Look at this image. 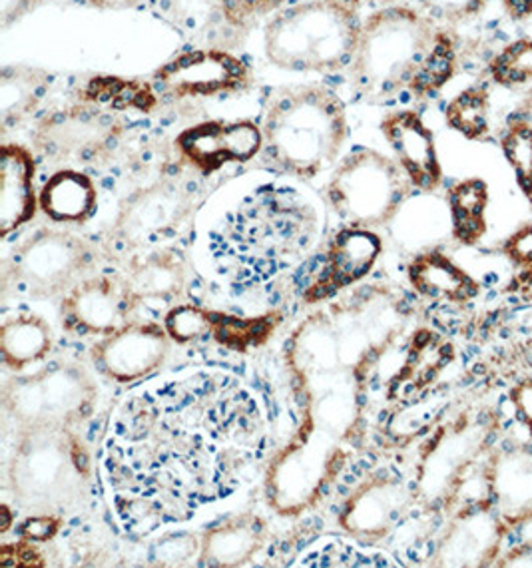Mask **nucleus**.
I'll use <instances>...</instances> for the list:
<instances>
[{"instance_id": "1", "label": "nucleus", "mask_w": 532, "mask_h": 568, "mask_svg": "<svg viewBox=\"0 0 532 568\" xmlns=\"http://www.w3.org/2000/svg\"><path fill=\"white\" fill-rule=\"evenodd\" d=\"M259 403L222 372L184 373L130 395L110 423L104 473L122 527L152 535L226 499L266 452Z\"/></svg>"}, {"instance_id": "2", "label": "nucleus", "mask_w": 532, "mask_h": 568, "mask_svg": "<svg viewBox=\"0 0 532 568\" xmlns=\"http://www.w3.org/2000/svg\"><path fill=\"white\" fill-rule=\"evenodd\" d=\"M459 69V40L451 27L423 10L389 4L364 20L355 59L347 72L349 89L369 104L399 97L431 100Z\"/></svg>"}, {"instance_id": "3", "label": "nucleus", "mask_w": 532, "mask_h": 568, "mask_svg": "<svg viewBox=\"0 0 532 568\" xmlns=\"http://www.w3.org/2000/svg\"><path fill=\"white\" fill-rule=\"evenodd\" d=\"M321 220L296 187L264 184L239 200L209 235L216 272L237 290L266 284L314 247Z\"/></svg>"}, {"instance_id": "4", "label": "nucleus", "mask_w": 532, "mask_h": 568, "mask_svg": "<svg viewBox=\"0 0 532 568\" xmlns=\"http://www.w3.org/2000/svg\"><path fill=\"white\" fill-rule=\"evenodd\" d=\"M262 154L284 174L314 180L336 166L349 138L344 100L324 84H294L267 94Z\"/></svg>"}, {"instance_id": "5", "label": "nucleus", "mask_w": 532, "mask_h": 568, "mask_svg": "<svg viewBox=\"0 0 532 568\" xmlns=\"http://www.w3.org/2000/svg\"><path fill=\"white\" fill-rule=\"evenodd\" d=\"M364 19L347 0H299L274 12L264 54L274 69L336 74L354 62Z\"/></svg>"}, {"instance_id": "6", "label": "nucleus", "mask_w": 532, "mask_h": 568, "mask_svg": "<svg viewBox=\"0 0 532 568\" xmlns=\"http://www.w3.org/2000/svg\"><path fill=\"white\" fill-rule=\"evenodd\" d=\"M90 459L70 429H22L10 460V489L37 510H60L82 493Z\"/></svg>"}, {"instance_id": "7", "label": "nucleus", "mask_w": 532, "mask_h": 568, "mask_svg": "<svg viewBox=\"0 0 532 568\" xmlns=\"http://www.w3.org/2000/svg\"><path fill=\"white\" fill-rule=\"evenodd\" d=\"M413 190L397 160L374 148L357 146L337 162L326 197L347 226L374 230L391 224Z\"/></svg>"}, {"instance_id": "8", "label": "nucleus", "mask_w": 532, "mask_h": 568, "mask_svg": "<svg viewBox=\"0 0 532 568\" xmlns=\"http://www.w3.org/2000/svg\"><path fill=\"white\" fill-rule=\"evenodd\" d=\"M190 170L184 162L166 166L150 184L124 197L112 226L114 242L130 252H140L184 234L206 196Z\"/></svg>"}, {"instance_id": "9", "label": "nucleus", "mask_w": 532, "mask_h": 568, "mask_svg": "<svg viewBox=\"0 0 532 568\" xmlns=\"http://www.w3.org/2000/svg\"><path fill=\"white\" fill-rule=\"evenodd\" d=\"M341 439L304 419L291 442L276 453L266 475L269 507L297 517L314 509L347 463Z\"/></svg>"}, {"instance_id": "10", "label": "nucleus", "mask_w": 532, "mask_h": 568, "mask_svg": "<svg viewBox=\"0 0 532 568\" xmlns=\"http://www.w3.org/2000/svg\"><path fill=\"white\" fill-rule=\"evenodd\" d=\"M129 122L119 112L76 100L40 118L32 146L54 166L106 168L129 144Z\"/></svg>"}, {"instance_id": "11", "label": "nucleus", "mask_w": 532, "mask_h": 568, "mask_svg": "<svg viewBox=\"0 0 532 568\" xmlns=\"http://www.w3.org/2000/svg\"><path fill=\"white\" fill-rule=\"evenodd\" d=\"M96 403V385L79 365L54 363L4 385V412L22 429H72Z\"/></svg>"}, {"instance_id": "12", "label": "nucleus", "mask_w": 532, "mask_h": 568, "mask_svg": "<svg viewBox=\"0 0 532 568\" xmlns=\"http://www.w3.org/2000/svg\"><path fill=\"white\" fill-rule=\"evenodd\" d=\"M94 252L82 237L62 230H39L17 247L10 274L20 294L32 300L66 295L89 277Z\"/></svg>"}, {"instance_id": "13", "label": "nucleus", "mask_w": 532, "mask_h": 568, "mask_svg": "<svg viewBox=\"0 0 532 568\" xmlns=\"http://www.w3.org/2000/svg\"><path fill=\"white\" fill-rule=\"evenodd\" d=\"M152 84L160 97L174 102L227 99L254 84V69L224 47H194L154 70Z\"/></svg>"}, {"instance_id": "14", "label": "nucleus", "mask_w": 532, "mask_h": 568, "mask_svg": "<svg viewBox=\"0 0 532 568\" xmlns=\"http://www.w3.org/2000/svg\"><path fill=\"white\" fill-rule=\"evenodd\" d=\"M417 489L393 467H379L354 480L337 510L339 527L364 545L391 539L407 519Z\"/></svg>"}, {"instance_id": "15", "label": "nucleus", "mask_w": 532, "mask_h": 568, "mask_svg": "<svg viewBox=\"0 0 532 568\" xmlns=\"http://www.w3.org/2000/svg\"><path fill=\"white\" fill-rule=\"evenodd\" d=\"M174 148L196 174L212 176L222 168L247 164L262 154L264 132L254 120H207L182 130Z\"/></svg>"}, {"instance_id": "16", "label": "nucleus", "mask_w": 532, "mask_h": 568, "mask_svg": "<svg viewBox=\"0 0 532 568\" xmlns=\"http://www.w3.org/2000/svg\"><path fill=\"white\" fill-rule=\"evenodd\" d=\"M166 327L154 322H126L112 334L102 335L92 347V362L104 377L120 385L149 379L170 353Z\"/></svg>"}, {"instance_id": "17", "label": "nucleus", "mask_w": 532, "mask_h": 568, "mask_svg": "<svg viewBox=\"0 0 532 568\" xmlns=\"http://www.w3.org/2000/svg\"><path fill=\"white\" fill-rule=\"evenodd\" d=\"M511 529L493 505L461 510L451 517L437 542L433 565L439 567H493L499 565L504 539Z\"/></svg>"}, {"instance_id": "18", "label": "nucleus", "mask_w": 532, "mask_h": 568, "mask_svg": "<svg viewBox=\"0 0 532 568\" xmlns=\"http://www.w3.org/2000/svg\"><path fill=\"white\" fill-rule=\"evenodd\" d=\"M383 244L379 235L367 227L347 226L339 230L319 265V272L304 294L307 304H317L361 282L374 270Z\"/></svg>"}, {"instance_id": "19", "label": "nucleus", "mask_w": 532, "mask_h": 568, "mask_svg": "<svg viewBox=\"0 0 532 568\" xmlns=\"http://www.w3.org/2000/svg\"><path fill=\"white\" fill-rule=\"evenodd\" d=\"M134 310L124 282L109 275H89L62 300V322L80 335H106L129 322Z\"/></svg>"}, {"instance_id": "20", "label": "nucleus", "mask_w": 532, "mask_h": 568, "mask_svg": "<svg viewBox=\"0 0 532 568\" xmlns=\"http://www.w3.org/2000/svg\"><path fill=\"white\" fill-rule=\"evenodd\" d=\"M381 132L393 150L415 190L433 194L443 182V168L437 156L433 132L415 110H395L381 120Z\"/></svg>"}, {"instance_id": "21", "label": "nucleus", "mask_w": 532, "mask_h": 568, "mask_svg": "<svg viewBox=\"0 0 532 568\" xmlns=\"http://www.w3.org/2000/svg\"><path fill=\"white\" fill-rule=\"evenodd\" d=\"M493 507L509 529L532 523V447L507 445L491 457Z\"/></svg>"}, {"instance_id": "22", "label": "nucleus", "mask_w": 532, "mask_h": 568, "mask_svg": "<svg viewBox=\"0 0 532 568\" xmlns=\"http://www.w3.org/2000/svg\"><path fill=\"white\" fill-rule=\"evenodd\" d=\"M134 307L144 305L174 304L184 294L187 284V270L184 257L176 250L160 245L134 252L129 270L124 275Z\"/></svg>"}, {"instance_id": "23", "label": "nucleus", "mask_w": 532, "mask_h": 568, "mask_svg": "<svg viewBox=\"0 0 532 568\" xmlns=\"http://www.w3.org/2000/svg\"><path fill=\"white\" fill-rule=\"evenodd\" d=\"M37 162L29 148L7 142L0 152V235L9 237L37 214Z\"/></svg>"}, {"instance_id": "24", "label": "nucleus", "mask_w": 532, "mask_h": 568, "mask_svg": "<svg viewBox=\"0 0 532 568\" xmlns=\"http://www.w3.org/2000/svg\"><path fill=\"white\" fill-rule=\"evenodd\" d=\"M267 523L256 513L229 515L202 535L200 565L204 567H242L264 549Z\"/></svg>"}, {"instance_id": "25", "label": "nucleus", "mask_w": 532, "mask_h": 568, "mask_svg": "<svg viewBox=\"0 0 532 568\" xmlns=\"http://www.w3.org/2000/svg\"><path fill=\"white\" fill-rule=\"evenodd\" d=\"M57 77L32 64H7L0 70V126L7 134L39 112Z\"/></svg>"}, {"instance_id": "26", "label": "nucleus", "mask_w": 532, "mask_h": 568, "mask_svg": "<svg viewBox=\"0 0 532 568\" xmlns=\"http://www.w3.org/2000/svg\"><path fill=\"white\" fill-rule=\"evenodd\" d=\"M39 204L52 222L82 224L99 207V190L89 174L62 168L44 182Z\"/></svg>"}, {"instance_id": "27", "label": "nucleus", "mask_w": 532, "mask_h": 568, "mask_svg": "<svg viewBox=\"0 0 532 568\" xmlns=\"http://www.w3.org/2000/svg\"><path fill=\"white\" fill-rule=\"evenodd\" d=\"M409 280L419 294L449 304H463L477 294V284L441 252H423L409 265Z\"/></svg>"}, {"instance_id": "28", "label": "nucleus", "mask_w": 532, "mask_h": 568, "mask_svg": "<svg viewBox=\"0 0 532 568\" xmlns=\"http://www.w3.org/2000/svg\"><path fill=\"white\" fill-rule=\"evenodd\" d=\"M76 100L89 102L110 112H119V114H126V112L152 114L158 109L160 94L152 82L99 74V77H90L80 87Z\"/></svg>"}, {"instance_id": "29", "label": "nucleus", "mask_w": 532, "mask_h": 568, "mask_svg": "<svg viewBox=\"0 0 532 568\" xmlns=\"http://www.w3.org/2000/svg\"><path fill=\"white\" fill-rule=\"evenodd\" d=\"M52 347V329L44 317L37 314L9 315L0 327L2 363L12 372H22L40 363Z\"/></svg>"}, {"instance_id": "30", "label": "nucleus", "mask_w": 532, "mask_h": 568, "mask_svg": "<svg viewBox=\"0 0 532 568\" xmlns=\"http://www.w3.org/2000/svg\"><path fill=\"white\" fill-rule=\"evenodd\" d=\"M152 12L187 42L214 40L226 29V0H154Z\"/></svg>"}, {"instance_id": "31", "label": "nucleus", "mask_w": 532, "mask_h": 568, "mask_svg": "<svg viewBox=\"0 0 532 568\" xmlns=\"http://www.w3.org/2000/svg\"><path fill=\"white\" fill-rule=\"evenodd\" d=\"M449 214H451V234L461 244L479 242L487 230V206L489 187L483 180L471 178L454 184L449 194Z\"/></svg>"}, {"instance_id": "32", "label": "nucleus", "mask_w": 532, "mask_h": 568, "mask_svg": "<svg viewBox=\"0 0 532 568\" xmlns=\"http://www.w3.org/2000/svg\"><path fill=\"white\" fill-rule=\"evenodd\" d=\"M444 120L467 140H487L491 134V80H481L461 90L447 104Z\"/></svg>"}, {"instance_id": "33", "label": "nucleus", "mask_w": 532, "mask_h": 568, "mask_svg": "<svg viewBox=\"0 0 532 568\" xmlns=\"http://www.w3.org/2000/svg\"><path fill=\"white\" fill-rule=\"evenodd\" d=\"M209 335L216 339L222 347L232 352L247 353L254 347H259L276 332L277 325L282 324V314L269 312V314L256 315V317H239V315L222 314L209 310Z\"/></svg>"}, {"instance_id": "34", "label": "nucleus", "mask_w": 532, "mask_h": 568, "mask_svg": "<svg viewBox=\"0 0 532 568\" xmlns=\"http://www.w3.org/2000/svg\"><path fill=\"white\" fill-rule=\"evenodd\" d=\"M507 162L513 168L514 176L524 196L532 204V114L529 109H516L507 118L501 134Z\"/></svg>"}, {"instance_id": "35", "label": "nucleus", "mask_w": 532, "mask_h": 568, "mask_svg": "<svg viewBox=\"0 0 532 568\" xmlns=\"http://www.w3.org/2000/svg\"><path fill=\"white\" fill-rule=\"evenodd\" d=\"M487 79L503 89H519L532 82V39L509 42L487 64Z\"/></svg>"}, {"instance_id": "36", "label": "nucleus", "mask_w": 532, "mask_h": 568, "mask_svg": "<svg viewBox=\"0 0 532 568\" xmlns=\"http://www.w3.org/2000/svg\"><path fill=\"white\" fill-rule=\"evenodd\" d=\"M381 555H371L367 550L355 547L354 542L346 540H324V545H317L304 552L297 567H387L389 560H383Z\"/></svg>"}, {"instance_id": "37", "label": "nucleus", "mask_w": 532, "mask_h": 568, "mask_svg": "<svg viewBox=\"0 0 532 568\" xmlns=\"http://www.w3.org/2000/svg\"><path fill=\"white\" fill-rule=\"evenodd\" d=\"M291 0H226V29L229 39L249 34L257 22L287 7Z\"/></svg>"}, {"instance_id": "38", "label": "nucleus", "mask_w": 532, "mask_h": 568, "mask_svg": "<svg viewBox=\"0 0 532 568\" xmlns=\"http://www.w3.org/2000/svg\"><path fill=\"white\" fill-rule=\"evenodd\" d=\"M209 325H212L209 310L194 304L172 305L164 320V327L172 337V342L182 343V345L207 337Z\"/></svg>"}, {"instance_id": "39", "label": "nucleus", "mask_w": 532, "mask_h": 568, "mask_svg": "<svg viewBox=\"0 0 532 568\" xmlns=\"http://www.w3.org/2000/svg\"><path fill=\"white\" fill-rule=\"evenodd\" d=\"M491 0H415L417 9L444 27H457L479 17Z\"/></svg>"}, {"instance_id": "40", "label": "nucleus", "mask_w": 532, "mask_h": 568, "mask_svg": "<svg viewBox=\"0 0 532 568\" xmlns=\"http://www.w3.org/2000/svg\"><path fill=\"white\" fill-rule=\"evenodd\" d=\"M200 549H202V539H197L196 535L177 532L160 542L158 550L154 552V559L162 565H184L187 559L200 557Z\"/></svg>"}, {"instance_id": "41", "label": "nucleus", "mask_w": 532, "mask_h": 568, "mask_svg": "<svg viewBox=\"0 0 532 568\" xmlns=\"http://www.w3.org/2000/svg\"><path fill=\"white\" fill-rule=\"evenodd\" d=\"M0 562L4 567H44L37 542L20 539V542H4L0 549Z\"/></svg>"}, {"instance_id": "42", "label": "nucleus", "mask_w": 532, "mask_h": 568, "mask_svg": "<svg viewBox=\"0 0 532 568\" xmlns=\"http://www.w3.org/2000/svg\"><path fill=\"white\" fill-rule=\"evenodd\" d=\"M62 527V519L52 513H42L24 520L19 527L20 539L32 540V542H47L52 539Z\"/></svg>"}, {"instance_id": "43", "label": "nucleus", "mask_w": 532, "mask_h": 568, "mask_svg": "<svg viewBox=\"0 0 532 568\" xmlns=\"http://www.w3.org/2000/svg\"><path fill=\"white\" fill-rule=\"evenodd\" d=\"M47 0H0V29L9 30L17 22L39 10Z\"/></svg>"}, {"instance_id": "44", "label": "nucleus", "mask_w": 532, "mask_h": 568, "mask_svg": "<svg viewBox=\"0 0 532 568\" xmlns=\"http://www.w3.org/2000/svg\"><path fill=\"white\" fill-rule=\"evenodd\" d=\"M507 254L519 264H532V226L519 230L507 244Z\"/></svg>"}, {"instance_id": "45", "label": "nucleus", "mask_w": 532, "mask_h": 568, "mask_svg": "<svg viewBox=\"0 0 532 568\" xmlns=\"http://www.w3.org/2000/svg\"><path fill=\"white\" fill-rule=\"evenodd\" d=\"M514 409L532 435V382L521 383L513 392Z\"/></svg>"}, {"instance_id": "46", "label": "nucleus", "mask_w": 532, "mask_h": 568, "mask_svg": "<svg viewBox=\"0 0 532 568\" xmlns=\"http://www.w3.org/2000/svg\"><path fill=\"white\" fill-rule=\"evenodd\" d=\"M86 7L99 10L152 9L154 0H82Z\"/></svg>"}, {"instance_id": "47", "label": "nucleus", "mask_w": 532, "mask_h": 568, "mask_svg": "<svg viewBox=\"0 0 532 568\" xmlns=\"http://www.w3.org/2000/svg\"><path fill=\"white\" fill-rule=\"evenodd\" d=\"M503 9L509 19L523 22L532 17V0H503Z\"/></svg>"}, {"instance_id": "48", "label": "nucleus", "mask_w": 532, "mask_h": 568, "mask_svg": "<svg viewBox=\"0 0 532 568\" xmlns=\"http://www.w3.org/2000/svg\"><path fill=\"white\" fill-rule=\"evenodd\" d=\"M347 2H351V4H355V7H364V4H371V7H389V4H395L397 0H347Z\"/></svg>"}, {"instance_id": "49", "label": "nucleus", "mask_w": 532, "mask_h": 568, "mask_svg": "<svg viewBox=\"0 0 532 568\" xmlns=\"http://www.w3.org/2000/svg\"><path fill=\"white\" fill-rule=\"evenodd\" d=\"M0 513H2V525H0V532L4 535V532H9L10 523H12V519H10L9 505H7V503L2 505V510H0Z\"/></svg>"}]
</instances>
